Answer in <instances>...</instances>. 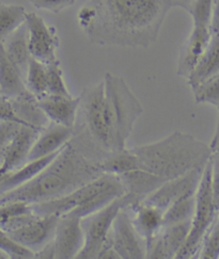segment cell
Segmentation results:
<instances>
[{
    "instance_id": "30bf717a",
    "label": "cell",
    "mask_w": 219,
    "mask_h": 259,
    "mask_svg": "<svg viewBox=\"0 0 219 259\" xmlns=\"http://www.w3.org/2000/svg\"><path fill=\"white\" fill-rule=\"evenodd\" d=\"M85 244V235L82 218L74 214L59 217L53 240L34 258L72 259L81 254Z\"/></svg>"
},
{
    "instance_id": "4dcf8cb0",
    "label": "cell",
    "mask_w": 219,
    "mask_h": 259,
    "mask_svg": "<svg viewBox=\"0 0 219 259\" xmlns=\"http://www.w3.org/2000/svg\"><path fill=\"white\" fill-rule=\"evenodd\" d=\"M0 122H15L23 124L17 115L12 97L0 94Z\"/></svg>"
},
{
    "instance_id": "f546056e",
    "label": "cell",
    "mask_w": 219,
    "mask_h": 259,
    "mask_svg": "<svg viewBox=\"0 0 219 259\" xmlns=\"http://www.w3.org/2000/svg\"><path fill=\"white\" fill-rule=\"evenodd\" d=\"M0 250L6 252L10 258L29 259L34 258V253L15 241L8 232L0 228Z\"/></svg>"
},
{
    "instance_id": "cb8c5ba5",
    "label": "cell",
    "mask_w": 219,
    "mask_h": 259,
    "mask_svg": "<svg viewBox=\"0 0 219 259\" xmlns=\"http://www.w3.org/2000/svg\"><path fill=\"white\" fill-rule=\"evenodd\" d=\"M27 12L24 7L0 3V42L11 35L26 23Z\"/></svg>"
},
{
    "instance_id": "277c9868",
    "label": "cell",
    "mask_w": 219,
    "mask_h": 259,
    "mask_svg": "<svg viewBox=\"0 0 219 259\" xmlns=\"http://www.w3.org/2000/svg\"><path fill=\"white\" fill-rule=\"evenodd\" d=\"M125 195V188L117 175L106 173L52 201L33 204L38 214H74L85 218L101 210Z\"/></svg>"
},
{
    "instance_id": "8d00e7d4",
    "label": "cell",
    "mask_w": 219,
    "mask_h": 259,
    "mask_svg": "<svg viewBox=\"0 0 219 259\" xmlns=\"http://www.w3.org/2000/svg\"><path fill=\"white\" fill-rule=\"evenodd\" d=\"M169 2L171 3L172 8L178 7V8H182L187 11L189 7H191L196 2V0H169Z\"/></svg>"
},
{
    "instance_id": "ffe728a7",
    "label": "cell",
    "mask_w": 219,
    "mask_h": 259,
    "mask_svg": "<svg viewBox=\"0 0 219 259\" xmlns=\"http://www.w3.org/2000/svg\"><path fill=\"white\" fill-rule=\"evenodd\" d=\"M0 90L2 94L9 97H16L27 92L24 74L10 59L2 42H0Z\"/></svg>"
},
{
    "instance_id": "836d02e7",
    "label": "cell",
    "mask_w": 219,
    "mask_h": 259,
    "mask_svg": "<svg viewBox=\"0 0 219 259\" xmlns=\"http://www.w3.org/2000/svg\"><path fill=\"white\" fill-rule=\"evenodd\" d=\"M211 178L215 204L219 210V151L213 152L211 157Z\"/></svg>"
},
{
    "instance_id": "9a60e30c",
    "label": "cell",
    "mask_w": 219,
    "mask_h": 259,
    "mask_svg": "<svg viewBox=\"0 0 219 259\" xmlns=\"http://www.w3.org/2000/svg\"><path fill=\"white\" fill-rule=\"evenodd\" d=\"M192 221L164 225L153 241L148 245L147 258H175L191 232Z\"/></svg>"
},
{
    "instance_id": "ac0fdd59",
    "label": "cell",
    "mask_w": 219,
    "mask_h": 259,
    "mask_svg": "<svg viewBox=\"0 0 219 259\" xmlns=\"http://www.w3.org/2000/svg\"><path fill=\"white\" fill-rule=\"evenodd\" d=\"M74 129L49 122L38 135L30 149L28 160H34L42 157L55 154L68 144L74 138Z\"/></svg>"
},
{
    "instance_id": "d6a6232c",
    "label": "cell",
    "mask_w": 219,
    "mask_h": 259,
    "mask_svg": "<svg viewBox=\"0 0 219 259\" xmlns=\"http://www.w3.org/2000/svg\"><path fill=\"white\" fill-rule=\"evenodd\" d=\"M22 126L15 122H0V153L13 140Z\"/></svg>"
},
{
    "instance_id": "d6986e66",
    "label": "cell",
    "mask_w": 219,
    "mask_h": 259,
    "mask_svg": "<svg viewBox=\"0 0 219 259\" xmlns=\"http://www.w3.org/2000/svg\"><path fill=\"white\" fill-rule=\"evenodd\" d=\"M39 214L34 205L24 201L0 203V228L12 233L33 220Z\"/></svg>"
},
{
    "instance_id": "7c38bea8",
    "label": "cell",
    "mask_w": 219,
    "mask_h": 259,
    "mask_svg": "<svg viewBox=\"0 0 219 259\" xmlns=\"http://www.w3.org/2000/svg\"><path fill=\"white\" fill-rule=\"evenodd\" d=\"M26 25L31 57L45 64L59 62L57 57L59 37L56 29L46 24L41 16L33 12H27Z\"/></svg>"
},
{
    "instance_id": "d590c367",
    "label": "cell",
    "mask_w": 219,
    "mask_h": 259,
    "mask_svg": "<svg viewBox=\"0 0 219 259\" xmlns=\"http://www.w3.org/2000/svg\"><path fill=\"white\" fill-rule=\"evenodd\" d=\"M217 109H218V118H217V124H216V131H215L212 141L210 143V146H211L213 152L219 151V107Z\"/></svg>"
},
{
    "instance_id": "e575fe53",
    "label": "cell",
    "mask_w": 219,
    "mask_h": 259,
    "mask_svg": "<svg viewBox=\"0 0 219 259\" xmlns=\"http://www.w3.org/2000/svg\"><path fill=\"white\" fill-rule=\"evenodd\" d=\"M212 31L213 33H219V0H214L213 3Z\"/></svg>"
},
{
    "instance_id": "ba28073f",
    "label": "cell",
    "mask_w": 219,
    "mask_h": 259,
    "mask_svg": "<svg viewBox=\"0 0 219 259\" xmlns=\"http://www.w3.org/2000/svg\"><path fill=\"white\" fill-rule=\"evenodd\" d=\"M81 110L89 137L94 145L109 155L112 153V139L104 80L84 90L81 95Z\"/></svg>"
},
{
    "instance_id": "5bb4252c",
    "label": "cell",
    "mask_w": 219,
    "mask_h": 259,
    "mask_svg": "<svg viewBox=\"0 0 219 259\" xmlns=\"http://www.w3.org/2000/svg\"><path fill=\"white\" fill-rule=\"evenodd\" d=\"M58 221L59 215L39 214L30 222L9 234L19 244L33 252L35 256L38 252L41 251L53 240Z\"/></svg>"
},
{
    "instance_id": "8992f818",
    "label": "cell",
    "mask_w": 219,
    "mask_h": 259,
    "mask_svg": "<svg viewBox=\"0 0 219 259\" xmlns=\"http://www.w3.org/2000/svg\"><path fill=\"white\" fill-rule=\"evenodd\" d=\"M218 213L219 210L215 204L212 189L211 162L208 161L197 189L196 206L192 220L191 232H189L181 250L178 251L175 257L176 259L197 257L203 239L215 223Z\"/></svg>"
},
{
    "instance_id": "4316f807",
    "label": "cell",
    "mask_w": 219,
    "mask_h": 259,
    "mask_svg": "<svg viewBox=\"0 0 219 259\" xmlns=\"http://www.w3.org/2000/svg\"><path fill=\"white\" fill-rule=\"evenodd\" d=\"M197 104H208L219 107V74L208 78L192 89Z\"/></svg>"
},
{
    "instance_id": "9c48e42d",
    "label": "cell",
    "mask_w": 219,
    "mask_h": 259,
    "mask_svg": "<svg viewBox=\"0 0 219 259\" xmlns=\"http://www.w3.org/2000/svg\"><path fill=\"white\" fill-rule=\"evenodd\" d=\"M125 205L124 197L104 207L101 210L82 218V223L85 235V244L79 259H95L98 258L103 248L111 243V234L115 219L119 210Z\"/></svg>"
},
{
    "instance_id": "5b68a950",
    "label": "cell",
    "mask_w": 219,
    "mask_h": 259,
    "mask_svg": "<svg viewBox=\"0 0 219 259\" xmlns=\"http://www.w3.org/2000/svg\"><path fill=\"white\" fill-rule=\"evenodd\" d=\"M103 80L113 154L127 148L128 139L138 118L143 113V108L123 78L106 73Z\"/></svg>"
},
{
    "instance_id": "74e56055",
    "label": "cell",
    "mask_w": 219,
    "mask_h": 259,
    "mask_svg": "<svg viewBox=\"0 0 219 259\" xmlns=\"http://www.w3.org/2000/svg\"><path fill=\"white\" fill-rule=\"evenodd\" d=\"M0 94H2V90H0Z\"/></svg>"
},
{
    "instance_id": "2e32d148",
    "label": "cell",
    "mask_w": 219,
    "mask_h": 259,
    "mask_svg": "<svg viewBox=\"0 0 219 259\" xmlns=\"http://www.w3.org/2000/svg\"><path fill=\"white\" fill-rule=\"evenodd\" d=\"M38 103L49 122L75 128L78 111L81 110V96L48 94L39 98Z\"/></svg>"
},
{
    "instance_id": "7a4b0ae2",
    "label": "cell",
    "mask_w": 219,
    "mask_h": 259,
    "mask_svg": "<svg viewBox=\"0 0 219 259\" xmlns=\"http://www.w3.org/2000/svg\"><path fill=\"white\" fill-rule=\"evenodd\" d=\"M171 8L169 0H88L77 22L92 44L147 48Z\"/></svg>"
},
{
    "instance_id": "e0dca14e",
    "label": "cell",
    "mask_w": 219,
    "mask_h": 259,
    "mask_svg": "<svg viewBox=\"0 0 219 259\" xmlns=\"http://www.w3.org/2000/svg\"><path fill=\"white\" fill-rule=\"evenodd\" d=\"M131 214L137 231L142 236L148 245L164 227V211L158 207L141 200L125 206Z\"/></svg>"
},
{
    "instance_id": "d4e9b609",
    "label": "cell",
    "mask_w": 219,
    "mask_h": 259,
    "mask_svg": "<svg viewBox=\"0 0 219 259\" xmlns=\"http://www.w3.org/2000/svg\"><path fill=\"white\" fill-rule=\"evenodd\" d=\"M25 83L27 91L36 99L46 96L48 94L47 64L32 58L25 76Z\"/></svg>"
},
{
    "instance_id": "484cf974",
    "label": "cell",
    "mask_w": 219,
    "mask_h": 259,
    "mask_svg": "<svg viewBox=\"0 0 219 259\" xmlns=\"http://www.w3.org/2000/svg\"><path fill=\"white\" fill-rule=\"evenodd\" d=\"M197 190L191 191L178 198L164 213V225L192 221L196 206Z\"/></svg>"
},
{
    "instance_id": "44dd1931",
    "label": "cell",
    "mask_w": 219,
    "mask_h": 259,
    "mask_svg": "<svg viewBox=\"0 0 219 259\" xmlns=\"http://www.w3.org/2000/svg\"><path fill=\"white\" fill-rule=\"evenodd\" d=\"M59 153L60 151L46 157L34 159V160H28L22 166L16 168L15 171L8 174L0 182V194L11 191L36 177L54 160Z\"/></svg>"
},
{
    "instance_id": "8fae6325",
    "label": "cell",
    "mask_w": 219,
    "mask_h": 259,
    "mask_svg": "<svg viewBox=\"0 0 219 259\" xmlns=\"http://www.w3.org/2000/svg\"><path fill=\"white\" fill-rule=\"evenodd\" d=\"M111 242L122 259L147 258V242L137 231L125 206L119 210L115 219Z\"/></svg>"
},
{
    "instance_id": "7402d4cb",
    "label": "cell",
    "mask_w": 219,
    "mask_h": 259,
    "mask_svg": "<svg viewBox=\"0 0 219 259\" xmlns=\"http://www.w3.org/2000/svg\"><path fill=\"white\" fill-rule=\"evenodd\" d=\"M217 74H219V33H213L204 54L187 80L193 89Z\"/></svg>"
},
{
    "instance_id": "52a82bcc",
    "label": "cell",
    "mask_w": 219,
    "mask_h": 259,
    "mask_svg": "<svg viewBox=\"0 0 219 259\" xmlns=\"http://www.w3.org/2000/svg\"><path fill=\"white\" fill-rule=\"evenodd\" d=\"M214 0H196L187 12L193 17V28L184 43L177 63V75L188 78L210 43Z\"/></svg>"
},
{
    "instance_id": "603a6c76",
    "label": "cell",
    "mask_w": 219,
    "mask_h": 259,
    "mask_svg": "<svg viewBox=\"0 0 219 259\" xmlns=\"http://www.w3.org/2000/svg\"><path fill=\"white\" fill-rule=\"evenodd\" d=\"M10 59L26 76L29 63L31 61V53L29 48V33L26 23L9 35L3 43Z\"/></svg>"
},
{
    "instance_id": "83f0119b",
    "label": "cell",
    "mask_w": 219,
    "mask_h": 259,
    "mask_svg": "<svg viewBox=\"0 0 219 259\" xmlns=\"http://www.w3.org/2000/svg\"><path fill=\"white\" fill-rule=\"evenodd\" d=\"M47 78H48V94L49 95H63V96L72 95L65 82L62 68L60 66V62L47 64Z\"/></svg>"
},
{
    "instance_id": "1f68e13d",
    "label": "cell",
    "mask_w": 219,
    "mask_h": 259,
    "mask_svg": "<svg viewBox=\"0 0 219 259\" xmlns=\"http://www.w3.org/2000/svg\"><path fill=\"white\" fill-rule=\"evenodd\" d=\"M29 2L36 9L59 13L65 8L73 6L75 0H29Z\"/></svg>"
},
{
    "instance_id": "f1b7e54d",
    "label": "cell",
    "mask_w": 219,
    "mask_h": 259,
    "mask_svg": "<svg viewBox=\"0 0 219 259\" xmlns=\"http://www.w3.org/2000/svg\"><path fill=\"white\" fill-rule=\"evenodd\" d=\"M197 258L218 259L219 258V217L205 235Z\"/></svg>"
},
{
    "instance_id": "f35d334b",
    "label": "cell",
    "mask_w": 219,
    "mask_h": 259,
    "mask_svg": "<svg viewBox=\"0 0 219 259\" xmlns=\"http://www.w3.org/2000/svg\"><path fill=\"white\" fill-rule=\"evenodd\" d=\"M218 217H219V213H218Z\"/></svg>"
},
{
    "instance_id": "6da1fadb",
    "label": "cell",
    "mask_w": 219,
    "mask_h": 259,
    "mask_svg": "<svg viewBox=\"0 0 219 259\" xmlns=\"http://www.w3.org/2000/svg\"><path fill=\"white\" fill-rule=\"evenodd\" d=\"M212 154L210 144L175 132L158 141L107 155L103 170L121 179L126 206L143 200L171 179L204 167Z\"/></svg>"
},
{
    "instance_id": "4fadbf2b",
    "label": "cell",
    "mask_w": 219,
    "mask_h": 259,
    "mask_svg": "<svg viewBox=\"0 0 219 259\" xmlns=\"http://www.w3.org/2000/svg\"><path fill=\"white\" fill-rule=\"evenodd\" d=\"M205 166L195 168L191 172L163 184L143 200L158 207L165 213L167 209L178 198L188 192L197 190Z\"/></svg>"
},
{
    "instance_id": "3957f363",
    "label": "cell",
    "mask_w": 219,
    "mask_h": 259,
    "mask_svg": "<svg viewBox=\"0 0 219 259\" xmlns=\"http://www.w3.org/2000/svg\"><path fill=\"white\" fill-rule=\"evenodd\" d=\"M102 162L103 158L87 156L71 141L36 177L0 194V203L24 201L38 204L61 197L103 174Z\"/></svg>"
}]
</instances>
